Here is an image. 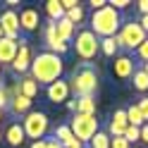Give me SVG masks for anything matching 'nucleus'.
I'll list each match as a JSON object with an SVG mask.
<instances>
[{
    "instance_id": "obj_1",
    "label": "nucleus",
    "mask_w": 148,
    "mask_h": 148,
    "mask_svg": "<svg viewBox=\"0 0 148 148\" xmlns=\"http://www.w3.org/2000/svg\"><path fill=\"white\" fill-rule=\"evenodd\" d=\"M62 69H64L62 58L45 50V53H38V55L31 60V69H29V74L34 77V81H36L38 86H41V84L50 86L53 81L62 79Z\"/></svg>"
},
{
    "instance_id": "obj_2",
    "label": "nucleus",
    "mask_w": 148,
    "mask_h": 148,
    "mask_svg": "<svg viewBox=\"0 0 148 148\" xmlns=\"http://www.w3.org/2000/svg\"><path fill=\"white\" fill-rule=\"evenodd\" d=\"M69 84V91L77 98H84V96H93L98 91V72L91 67L88 62H81L74 67V72L69 74L67 79Z\"/></svg>"
},
{
    "instance_id": "obj_3",
    "label": "nucleus",
    "mask_w": 148,
    "mask_h": 148,
    "mask_svg": "<svg viewBox=\"0 0 148 148\" xmlns=\"http://www.w3.org/2000/svg\"><path fill=\"white\" fill-rule=\"evenodd\" d=\"M119 29H122V17L115 7L105 5L103 10H96L91 14V31L98 38H112V36H117Z\"/></svg>"
},
{
    "instance_id": "obj_4",
    "label": "nucleus",
    "mask_w": 148,
    "mask_h": 148,
    "mask_svg": "<svg viewBox=\"0 0 148 148\" xmlns=\"http://www.w3.org/2000/svg\"><path fill=\"white\" fill-rule=\"evenodd\" d=\"M74 50L81 60H93L100 53V38L91 29H79L74 34Z\"/></svg>"
},
{
    "instance_id": "obj_5",
    "label": "nucleus",
    "mask_w": 148,
    "mask_h": 148,
    "mask_svg": "<svg viewBox=\"0 0 148 148\" xmlns=\"http://www.w3.org/2000/svg\"><path fill=\"white\" fill-rule=\"evenodd\" d=\"M115 38H117V43H119V48L136 50L138 45L148 38V34L141 29V24H138V22H129V24H122V29L117 31Z\"/></svg>"
},
{
    "instance_id": "obj_6",
    "label": "nucleus",
    "mask_w": 148,
    "mask_h": 148,
    "mask_svg": "<svg viewBox=\"0 0 148 148\" xmlns=\"http://www.w3.org/2000/svg\"><path fill=\"white\" fill-rule=\"evenodd\" d=\"M69 129H72V134L79 138L81 143H86V141H91L100 129H98V119H96V115H74L72 117V124H69Z\"/></svg>"
},
{
    "instance_id": "obj_7",
    "label": "nucleus",
    "mask_w": 148,
    "mask_h": 148,
    "mask_svg": "<svg viewBox=\"0 0 148 148\" xmlns=\"http://www.w3.org/2000/svg\"><path fill=\"white\" fill-rule=\"evenodd\" d=\"M22 127H24L26 138L41 141V138L45 136V132H48V115H45V112H36V110H31L29 115H24Z\"/></svg>"
},
{
    "instance_id": "obj_8",
    "label": "nucleus",
    "mask_w": 148,
    "mask_h": 148,
    "mask_svg": "<svg viewBox=\"0 0 148 148\" xmlns=\"http://www.w3.org/2000/svg\"><path fill=\"white\" fill-rule=\"evenodd\" d=\"M0 29H3V36L5 38H12V41H19V14L14 10H7L0 14Z\"/></svg>"
},
{
    "instance_id": "obj_9",
    "label": "nucleus",
    "mask_w": 148,
    "mask_h": 148,
    "mask_svg": "<svg viewBox=\"0 0 148 148\" xmlns=\"http://www.w3.org/2000/svg\"><path fill=\"white\" fill-rule=\"evenodd\" d=\"M31 48H29V41H19V50H17V58H14V62L10 64L12 67V72L14 74H26L31 69Z\"/></svg>"
},
{
    "instance_id": "obj_10",
    "label": "nucleus",
    "mask_w": 148,
    "mask_h": 148,
    "mask_svg": "<svg viewBox=\"0 0 148 148\" xmlns=\"http://www.w3.org/2000/svg\"><path fill=\"white\" fill-rule=\"evenodd\" d=\"M45 45H48V53H53V55H64L69 50V43L60 41L58 31H55V22L45 24Z\"/></svg>"
},
{
    "instance_id": "obj_11",
    "label": "nucleus",
    "mask_w": 148,
    "mask_h": 148,
    "mask_svg": "<svg viewBox=\"0 0 148 148\" xmlns=\"http://www.w3.org/2000/svg\"><path fill=\"white\" fill-rule=\"evenodd\" d=\"M69 84H67V79H58V81H53L50 86H45V96H48L50 103H67V98H69Z\"/></svg>"
},
{
    "instance_id": "obj_12",
    "label": "nucleus",
    "mask_w": 148,
    "mask_h": 148,
    "mask_svg": "<svg viewBox=\"0 0 148 148\" xmlns=\"http://www.w3.org/2000/svg\"><path fill=\"white\" fill-rule=\"evenodd\" d=\"M112 72H115L117 79H132L134 72H136V62L129 58V55H119L112 62Z\"/></svg>"
},
{
    "instance_id": "obj_13",
    "label": "nucleus",
    "mask_w": 148,
    "mask_h": 148,
    "mask_svg": "<svg viewBox=\"0 0 148 148\" xmlns=\"http://www.w3.org/2000/svg\"><path fill=\"white\" fill-rule=\"evenodd\" d=\"M3 138L7 143H10L12 148H19L24 141H26V134H24V127L19 124V122H10L7 124V129L3 132Z\"/></svg>"
},
{
    "instance_id": "obj_14",
    "label": "nucleus",
    "mask_w": 148,
    "mask_h": 148,
    "mask_svg": "<svg viewBox=\"0 0 148 148\" xmlns=\"http://www.w3.org/2000/svg\"><path fill=\"white\" fill-rule=\"evenodd\" d=\"M41 24V14L38 10H34V7H24L19 12V29L22 31H36Z\"/></svg>"
},
{
    "instance_id": "obj_15",
    "label": "nucleus",
    "mask_w": 148,
    "mask_h": 148,
    "mask_svg": "<svg viewBox=\"0 0 148 148\" xmlns=\"http://www.w3.org/2000/svg\"><path fill=\"white\" fill-rule=\"evenodd\" d=\"M127 127H129V122H127V110H115L112 119H110V127H108V134H110V138L124 136Z\"/></svg>"
},
{
    "instance_id": "obj_16",
    "label": "nucleus",
    "mask_w": 148,
    "mask_h": 148,
    "mask_svg": "<svg viewBox=\"0 0 148 148\" xmlns=\"http://www.w3.org/2000/svg\"><path fill=\"white\" fill-rule=\"evenodd\" d=\"M17 50H19V41L12 38H0V64H12L17 58Z\"/></svg>"
},
{
    "instance_id": "obj_17",
    "label": "nucleus",
    "mask_w": 148,
    "mask_h": 148,
    "mask_svg": "<svg viewBox=\"0 0 148 148\" xmlns=\"http://www.w3.org/2000/svg\"><path fill=\"white\" fill-rule=\"evenodd\" d=\"M31 103H34V100L31 98H26V96H14L12 100H10V108H7V110H10V112L14 115V117H24V115H29L31 112Z\"/></svg>"
},
{
    "instance_id": "obj_18",
    "label": "nucleus",
    "mask_w": 148,
    "mask_h": 148,
    "mask_svg": "<svg viewBox=\"0 0 148 148\" xmlns=\"http://www.w3.org/2000/svg\"><path fill=\"white\" fill-rule=\"evenodd\" d=\"M55 31H58V36H60V41H64V43H69L72 38H74V34H77V26H74L67 17H62L60 22H55Z\"/></svg>"
},
{
    "instance_id": "obj_19",
    "label": "nucleus",
    "mask_w": 148,
    "mask_h": 148,
    "mask_svg": "<svg viewBox=\"0 0 148 148\" xmlns=\"http://www.w3.org/2000/svg\"><path fill=\"white\" fill-rule=\"evenodd\" d=\"M19 93H22V96H26V98H31V100H34V96H36V93H38V84L34 81L31 74H26V77H22V79H19Z\"/></svg>"
},
{
    "instance_id": "obj_20",
    "label": "nucleus",
    "mask_w": 148,
    "mask_h": 148,
    "mask_svg": "<svg viewBox=\"0 0 148 148\" xmlns=\"http://www.w3.org/2000/svg\"><path fill=\"white\" fill-rule=\"evenodd\" d=\"M45 14L50 17V22H60L62 17H64L62 0H48V3H45Z\"/></svg>"
},
{
    "instance_id": "obj_21",
    "label": "nucleus",
    "mask_w": 148,
    "mask_h": 148,
    "mask_svg": "<svg viewBox=\"0 0 148 148\" xmlns=\"http://www.w3.org/2000/svg\"><path fill=\"white\" fill-rule=\"evenodd\" d=\"M77 112L79 115H96V98L93 96L77 98ZM77 112H74V115H77Z\"/></svg>"
},
{
    "instance_id": "obj_22",
    "label": "nucleus",
    "mask_w": 148,
    "mask_h": 148,
    "mask_svg": "<svg viewBox=\"0 0 148 148\" xmlns=\"http://www.w3.org/2000/svg\"><path fill=\"white\" fill-rule=\"evenodd\" d=\"M127 122L132 124V127H143V117H141V110H138L136 105H129L127 108Z\"/></svg>"
},
{
    "instance_id": "obj_23",
    "label": "nucleus",
    "mask_w": 148,
    "mask_h": 148,
    "mask_svg": "<svg viewBox=\"0 0 148 148\" xmlns=\"http://www.w3.org/2000/svg\"><path fill=\"white\" fill-rule=\"evenodd\" d=\"M117 48H119V43H117L115 36H112V38H100V53H103V55L112 58V55L117 53Z\"/></svg>"
},
{
    "instance_id": "obj_24",
    "label": "nucleus",
    "mask_w": 148,
    "mask_h": 148,
    "mask_svg": "<svg viewBox=\"0 0 148 148\" xmlns=\"http://www.w3.org/2000/svg\"><path fill=\"white\" fill-rule=\"evenodd\" d=\"M110 141H112V138H110L108 132H98V134L88 141V146H91V148H110Z\"/></svg>"
},
{
    "instance_id": "obj_25",
    "label": "nucleus",
    "mask_w": 148,
    "mask_h": 148,
    "mask_svg": "<svg viewBox=\"0 0 148 148\" xmlns=\"http://www.w3.org/2000/svg\"><path fill=\"white\" fill-rule=\"evenodd\" d=\"M132 79H134V88H136V91H141V93L148 91V74H146L143 69H136Z\"/></svg>"
},
{
    "instance_id": "obj_26",
    "label": "nucleus",
    "mask_w": 148,
    "mask_h": 148,
    "mask_svg": "<svg viewBox=\"0 0 148 148\" xmlns=\"http://www.w3.org/2000/svg\"><path fill=\"white\" fill-rule=\"evenodd\" d=\"M64 17H67V19H69L74 26H79L81 22H84V7H81V5L72 7V10H67V12H64Z\"/></svg>"
},
{
    "instance_id": "obj_27",
    "label": "nucleus",
    "mask_w": 148,
    "mask_h": 148,
    "mask_svg": "<svg viewBox=\"0 0 148 148\" xmlns=\"http://www.w3.org/2000/svg\"><path fill=\"white\" fill-rule=\"evenodd\" d=\"M124 138L129 141V146L136 143V141H141V127H132V124H129L127 132H124Z\"/></svg>"
},
{
    "instance_id": "obj_28",
    "label": "nucleus",
    "mask_w": 148,
    "mask_h": 148,
    "mask_svg": "<svg viewBox=\"0 0 148 148\" xmlns=\"http://www.w3.org/2000/svg\"><path fill=\"white\" fill-rule=\"evenodd\" d=\"M74 134H72V129H69V124H60L58 129H55V138H58L60 143H64L67 138H72Z\"/></svg>"
},
{
    "instance_id": "obj_29",
    "label": "nucleus",
    "mask_w": 148,
    "mask_h": 148,
    "mask_svg": "<svg viewBox=\"0 0 148 148\" xmlns=\"http://www.w3.org/2000/svg\"><path fill=\"white\" fill-rule=\"evenodd\" d=\"M136 108L141 110V117H143V122L148 124V96H143V98H138V103H136Z\"/></svg>"
},
{
    "instance_id": "obj_30",
    "label": "nucleus",
    "mask_w": 148,
    "mask_h": 148,
    "mask_svg": "<svg viewBox=\"0 0 148 148\" xmlns=\"http://www.w3.org/2000/svg\"><path fill=\"white\" fill-rule=\"evenodd\" d=\"M136 58L141 60V62H148V38H146V41L136 48Z\"/></svg>"
},
{
    "instance_id": "obj_31",
    "label": "nucleus",
    "mask_w": 148,
    "mask_h": 148,
    "mask_svg": "<svg viewBox=\"0 0 148 148\" xmlns=\"http://www.w3.org/2000/svg\"><path fill=\"white\" fill-rule=\"evenodd\" d=\"M7 108H10V96H7V88H3V86H0V110L5 112Z\"/></svg>"
},
{
    "instance_id": "obj_32",
    "label": "nucleus",
    "mask_w": 148,
    "mask_h": 148,
    "mask_svg": "<svg viewBox=\"0 0 148 148\" xmlns=\"http://www.w3.org/2000/svg\"><path fill=\"white\" fill-rule=\"evenodd\" d=\"M110 148H132V146H129V141H127L124 136H117V138L110 141Z\"/></svg>"
},
{
    "instance_id": "obj_33",
    "label": "nucleus",
    "mask_w": 148,
    "mask_h": 148,
    "mask_svg": "<svg viewBox=\"0 0 148 148\" xmlns=\"http://www.w3.org/2000/svg\"><path fill=\"white\" fill-rule=\"evenodd\" d=\"M108 5H110V7H115L117 12H122V10H127L132 3H129V0H112V3H108Z\"/></svg>"
},
{
    "instance_id": "obj_34",
    "label": "nucleus",
    "mask_w": 148,
    "mask_h": 148,
    "mask_svg": "<svg viewBox=\"0 0 148 148\" xmlns=\"http://www.w3.org/2000/svg\"><path fill=\"white\" fill-rule=\"evenodd\" d=\"M62 148H84V143H81L77 136H72V138H67V141L62 143Z\"/></svg>"
},
{
    "instance_id": "obj_35",
    "label": "nucleus",
    "mask_w": 148,
    "mask_h": 148,
    "mask_svg": "<svg viewBox=\"0 0 148 148\" xmlns=\"http://www.w3.org/2000/svg\"><path fill=\"white\" fill-rule=\"evenodd\" d=\"M88 5H91V7H93V12H96V10H103V7H105L108 3H105V0H91V3H88Z\"/></svg>"
},
{
    "instance_id": "obj_36",
    "label": "nucleus",
    "mask_w": 148,
    "mask_h": 148,
    "mask_svg": "<svg viewBox=\"0 0 148 148\" xmlns=\"http://www.w3.org/2000/svg\"><path fill=\"white\" fill-rule=\"evenodd\" d=\"M136 7H138V12H141V14H148V0H138Z\"/></svg>"
},
{
    "instance_id": "obj_37",
    "label": "nucleus",
    "mask_w": 148,
    "mask_h": 148,
    "mask_svg": "<svg viewBox=\"0 0 148 148\" xmlns=\"http://www.w3.org/2000/svg\"><path fill=\"white\" fill-rule=\"evenodd\" d=\"M79 3H77V0H62V7H64V12H67V10H72V7H77Z\"/></svg>"
},
{
    "instance_id": "obj_38",
    "label": "nucleus",
    "mask_w": 148,
    "mask_h": 148,
    "mask_svg": "<svg viewBox=\"0 0 148 148\" xmlns=\"http://www.w3.org/2000/svg\"><path fill=\"white\" fill-rule=\"evenodd\" d=\"M138 24H141V29L148 34V14H141V19H138Z\"/></svg>"
},
{
    "instance_id": "obj_39",
    "label": "nucleus",
    "mask_w": 148,
    "mask_h": 148,
    "mask_svg": "<svg viewBox=\"0 0 148 148\" xmlns=\"http://www.w3.org/2000/svg\"><path fill=\"white\" fill-rule=\"evenodd\" d=\"M29 148H48V141H45V138H41V141H34Z\"/></svg>"
},
{
    "instance_id": "obj_40",
    "label": "nucleus",
    "mask_w": 148,
    "mask_h": 148,
    "mask_svg": "<svg viewBox=\"0 0 148 148\" xmlns=\"http://www.w3.org/2000/svg\"><path fill=\"white\" fill-rule=\"evenodd\" d=\"M141 141L148 146V124H143V127H141Z\"/></svg>"
},
{
    "instance_id": "obj_41",
    "label": "nucleus",
    "mask_w": 148,
    "mask_h": 148,
    "mask_svg": "<svg viewBox=\"0 0 148 148\" xmlns=\"http://www.w3.org/2000/svg\"><path fill=\"white\" fill-rule=\"evenodd\" d=\"M48 148H62V143L58 138H48Z\"/></svg>"
},
{
    "instance_id": "obj_42",
    "label": "nucleus",
    "mask_w": 148,
    "mask_h": 148,
    "mask_svg": "<svg viewBox=\"0 0 148 148\" xmlns=\"http://www.w3.org/2000/svg\"><path fill=\"white\" fill-rule=\"evenodd\" d=\"M67 108L72 110V112H77V100H67Z\"/></svg>"
},
{
    "instance_id": "obj_43",
    "label": "nucleus",
    "mask_w": 148,
    "mask_h": 148,
    "mask_svg": "<svg viewBox=\"0 0 148 148\" xmlns=\"http://www.w3.org/2000/svg\"><path fill=\"white\" fill-rule=\"evenodd\" d=\"M141 69H143V72L148 74V62H143V67H141Z\"/></svg>"
},
{
    "instance_id": "obj_44",
    "label": "nucleus",
    "mask_w": 148,
    "mask_h": 148,
    "mask_svg": "<svg viewBox=\"0 0 148 148\" xmlns=\"http://www.w3.org/2000/svg\"><path fill=\"white\" fill-rule=\"evenodd\" d=\"M3 115H5V112H3V110H0V122H3Z\"/></svg>"
},
{
    "instance_id": "obj_45",
    "label": "nucleus",
    "mask_w": 148,
    "mask_h": 148,
    "mask_svg": "<svg viewBox=\"0 0 148 148\" xmlns=\"http://www.w3.org/2000/svg\"><path fill=\"white\" fill-rule=\"evenodd\" d=\"M0 143H3V132H0Z\"/></svg>"
},
{
    "instance_id": "obj_46",
    "label": "nucleus",
    "mask_w": 148,
    "mask_h": 148,
    "mask_svg": "<svg viewBox=\"0 0 148 148\" xmlns=\"http://www.w3.org/2000/svg\"><path fill=\"white\" fill-rule=\"evenodd\" d=\"M0 38H3V29H0Z\"/></svg>"
},
{
    "instance_id": "obj_47",
    "label": "nucleus",
    "mask_w": 148,
    "mask_h": 148,
    "mask_svg": "<svg viewBox=\"0 0 148 148\" xmlns=\"http://www.w3.org/2000/svg\"><path fill=\"white\" fill-rule=\"evenodd\" d=\"M134 148H138V146H134Z\"/></svg>"
}]
</instances>
